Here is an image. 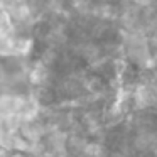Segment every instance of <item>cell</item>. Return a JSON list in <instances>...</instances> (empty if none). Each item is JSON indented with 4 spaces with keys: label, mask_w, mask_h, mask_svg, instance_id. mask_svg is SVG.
<instances>
[{
    "label": "cell",
    "mask_w": 157,
    "mask_h": 157,
    "mask_svg": "<svg viewBox=\"0 0 157 157\" xmlns=\"http://www.w3.org/2000/svg\"><path fill=\"white\" fill-rule=\"evenodd\" d=\"M0 36H5V37H14V36H17L15 22L12 19L10 12L5 10V9H0Z\"/></svg>",
    "instance_id": "obj_3"
},
{
    "label": "cell",
    "mask_w": 157,
    "mask_h": 157,
    "mask_svg": "<svg viewBox=\"0 0 157 157\" xmlns=\"http://www.w3.org/2000/svg\"><path fill=\"white\" fill-rule=\"evenodd\" d=\"M36 41L37 39L32 34H17L14 39L12 58L19 59V61H27V59H31L32 52H34V48H36Z\"/></svg>",
    "instance_id": "obj_1"
},
{
    "label": "cell",
    "mask_w": 157,
    "mask_h": 157,
    "mask_svg": "<svg viewBox=\"0 0 157 157\" xmlns=\"http://www.w3.org/2000/svg\"><path fill=\"white\" fill-rule=\"evenodd\" d=\"M0 79H2V75H0Z\"/></svg>",
    "instance_id": "obj_6"
},
{
    "label": "cell",
    "mask_w": 157,
    "mask_h": 157,
    "mask_svg": "<svg viewBox=\"0 0 157 157\" xmlns=\"http://www.w3.org/2000/svg\"><path fill=\"white\" fill-rule=\"evenodd\" d=\"M14 37H5L0 36V58H12V51H14Z\"/></svg>",
    "instance_id": "obj_4"
},
{
    "label": "cell",
    "mask_w": 157,
    "mask_h": 157,
    "mask_svg": "<svg viewBox=\"0 0 157 157\" xmlns=\"http://www.w3.org/2000/svg\"><path fill=\"white\" fill-rule=\"evenodd\" d=\"M90 137L85 132H71L68 135V144H66V150H68L69 157H81L85 155V150L90 144Z\"/></svg>",
    "instance_id": "obj_2"
},
{
    "label": "cell",
    "mask_w": 157,
    "mask_h": 157,
    "mask_svg": "<svg viewBox=\"0 0 157 157\" xmlns=\"http://www.w3.org/2000/svg\"><path fill=\"white\" fill-rule=\"evenodd\" d=\"M10 152L12 150L5 149V147H0V157H10Z\"/></svg>",
    "instance_id": "obj_5"
}]
</instances>
